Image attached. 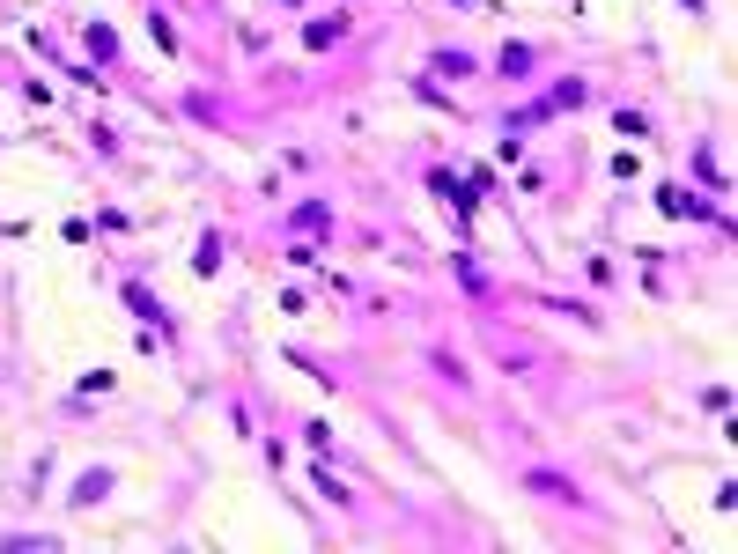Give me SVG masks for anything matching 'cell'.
Listing matches in <instances>:
<instances>
[{
	"label": "cell",
	"instance_id": "1",
	"mask_svg": "<svg viewBox=\"0 0 738 554\" xmlns=\"http://www.w3.org/2000/svg\"><path fill=\"white\" fill-rule=\"evenodd\" d=\"M532 488L546 495V503H576V480H561V473H532Z\"/></svg>",
	"mask_w": 738,
	"mask_h": 554
},
{
	"label": "cell",
	"instance_id": "2",
	"mask_svg": "<svg viewBox=\"0 0 738 554\" xmlns=\"http://www.w3.org/2000/svg\"><path fill=\"white\" fill-rule=\"evenodd\" d=\"M103 495H111V473H82V480H74V503H82V510L103 503Z\"/></svg>",
	"mask_w": 738,
	"mask_h": 554
},
{
	"label": "cell",
	"instance_id": "3",
	"mask_svg": "<svg viewBox=\"0 0 738 554\" xmlns=\"http://www.w3.org/2000/svg\"><path fill=\"white\" fill-rule=\"evenodd\" d=\"M613 126H620V134H628V141H650V119H643V111H635V104H620V111H613Z\"/></svg>",
	"mask_w": 738,
	"mask_h": 554
},
{
	"label": "cell",
	"instance_id": "4",
	"mask_svg": "<svg viewBox=\"0 0 738 554\" xmlns=\"http://www.w3.org/2000/svg\"><path fill=\"white\" fill-rule=\"evenodd\" d=\"M495 67L517 82V74H532V52H525V45H502V60H495Z\"/></svg>",
	"mask_w": 738,
	"mask_h": 554
},
{
	"label": "cell",
	"instance_id": "5",
	"mask_svg": "<svg viewBox=\"0 0 738 554\" xmlns=\"http://www.w3.org/2000/svg\"><path fill=\"white\" fill-rule=\"evenodd\" d=\"M657 207H664V214H709L694 193H657Z\"/></svg>",
	"mask_w": 738,
	"mask_h": 554
},
{
	"label": "cell",
	"instance_id": "6",
	"mask_svg": "<svg viewBox=\"0 0 738 554\" xmlns=\"http://www.w3.org/2000/svg\"><path fill=\"white\" fill-rule=\"evenodd\" d=\"M436 74H458V82H466V74H473V60H466V52H436Z\"/></svg>",
	"mask_w": 738,
	"mask_h": 554
},
{
	"label": "cell",
	"instance_id": "7",
	"mask_svg": "<svg viewBox=\"0 0 738 554\" xmlns=\"http://www.w3.org/2000/svg\"><path fill=\"white\" fill-rule=\"evenodd\" d=\"M192 266H200V273H214V266H221V237H200V259H192Z\"/></svg>",
	"mask_w": 738,
	"mask_h": 554
}]
</instances>
